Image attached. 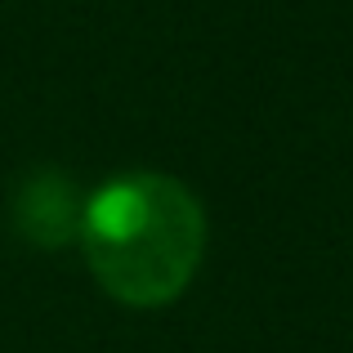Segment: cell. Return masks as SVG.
Returning <instances> with one entry per match:
<instances>
[{
    "label": "cell",
    "mask_w": 353,
    "mask_h": 353,
    "mask_svg": "<svg viewBox=\"0 0 353 353\" xmlns=\"http://www.w3.org/2000/svg\"><path fill=\"white\" fill-rule=\"evenodd\" d=\"M27 197H32V206L23 210V224L27 233H32L41 246H59L63 237L81 233V210L72 206V188L59 179H36L27 183Z\"/></svg>",
    "instance_id": "7a4b0ae2"
},
{
    "label": "cell",
    "mask_w": 353,
    "mask_h": 353,
    "mask_svg": "<svg viewBox=\"0 0 353 353\" xmlns=\"http://www.w3.org/2000/svg\"><path fill=\"white\" fill-rule=\"evenodd\" d=\"M81 246L112 300L157 309L188 291L206 250V210L170 174H117L81 206Z\"/></svg>",
    "instance_id": "6da1fadb"
}]
</instances>
